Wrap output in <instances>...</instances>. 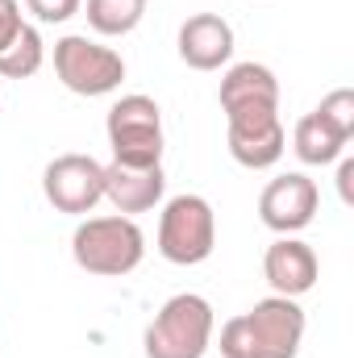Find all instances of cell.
I'll return each mask as SVG.
<instances>
[{
  "label": "cell",
  "mask_w": 354,
  "mask_h": 358,
  "mask_svg": "<svg viewBox=\"0 0 354 358\" xmlns=\"http://www.w3.org/2000/svg\"><path fill=\"white\" fill-rule=\"evenodd\" d=\"M221 108H242V104H279V80L263 63H234L217 92Z\"/></svg>",
  "instance_id": "cell-13"
},
{
  "label": "cell",
  "mask_w": 354,
  "mask_h": 358,
  "mask_svg": "<svg viewBox=\"0 0 354 358\" xmlns=\"http://www.w3.org/2000/svg\"><path fill=\"white\" fill-rule=\"evenodd\" d=\"M42 63H46V42L34 25H25L8 50H0V76L4 80H29L42 71Z\"/></svg>",
  "instance_id": "cell-16"
},
{
  "label": "cell",
  "mask_w": 354,
  "mask_h": 358,
  "mask_svg": "<svg viewBox=\"0 0 354 358\" xmlns=\"http://www.w3.org/2000/svg\"><path fill=\"white\" fill-rule=\"evenodd\" d=\"M317 204H321L317 183L309 176H300V171H288V176H275L263 187L259 217H263L267 229H275L279 238H288V234H300L304 225H313Z\"/></svg>",
  "instance_id": "cell-9"
},
{
  "label": "cell",
  "mask_w": 354,
  "mask_h": 358,
  "mask_svg": "<svg viewBox=\"0 0 354 358\" xmlns=\"http://www.w3.org/2000/svg\"><path fill=\"white\" fill-rule=\"evenodd\" d=\"M88 25L104 38H125L142 25L146 0H88Z\"/></svg>",
  "instance_id": "cell-15"
},
{
  "label": "cell",
  "mask_w": 354,
  "mask_h": 358,
  "mask_svg": "<svg viewBox=\"0 0 354 358\" xmlns=\"http://www.w3.org/2000/svg\"><path fill=\"white\" fill-rule=\"evenodd\" d=\"M351 179H354V159H342V167H338V192H342V200H346V204L354 200Z\"/></svg>",
  "instance_id": "cell-20"
},
{
  "label": "cell",
  "mask_w": 354,
  "mask_h": 358,
  "mask_svg": "<svg viewBox=\"0 0 354 358\" xmlns=\"http://www.w3.org/2000/svg\"><path fill=\"white\" fill-rule=\"evenodd\" d=\"M55 76L76 96H108L125 80V59L84 34H67L55 42Z\"/></svg>",
  "instance_id": "cell-6"
},
{
  "label": "cell",
  "mask_w": 354,
  "mask_h": 358,
  "mask_svg": "<svg viewBox=\"0 0 354 358\" xmlns=\"http://www.w3.org/2000/svg\"><path fill=\"white\" fill-rule=\"evenodd\" d=\"M71 255H76L80 271H88V275L121 279V275L138 271L142 255H146V238H142L134 217H121V213L88 217L71 234Z\"/></svg>",
  "instance_id": "cell-2"
},
{
  "label": "cell",
  "mask_w": 354,
  "mask_h": 358,
  "mask_svg": "<svg viewBox=\"0 0 354 358\" xmlns=\"http://www.w3.org/2000/svg\"><path fill=\"white\" fill-rule=\"evenodd\" d=\"M234 55V29L217 13H196L179 25V59L192 71H217Z\"/></svg>",
  "instance_id": "cell-11"
},
{
  "label": "cell",
  "mask_w": 354,
  "mask_h": 358,
  "mask_svg": "<svg viewBox=\"0 0 354 358\" xmlns=\"http://www.w3.org/2000/svg\"><path fill=\"white\" fill-rule=\"evenodd\" d=\"M304 342V308L288 296H267L250 313L221 325V358H296Z\"/></svg>",
  "instance_id": "cell-1"
},
{
  "label": "cell",
  "mask_w": 354,
  "mask_h": 358,
  "mask_svg": "<svg viewBox=\"0 0 354 358\" xmlns=\"http://www.w3.org/2000/svg\"><path fill=\"white\" fill-rule=\"evenodd\" d=\"M46 200L67 217H88L104 200V167L92 155H59L42 171Z\"/></svg>",
  "instance_id": "cell-8"
},
{
  "label": "cell",
  "mask_w": 354,
  "mask_h": 358,
  "mask_svg": "<svg viewBox=\"0 0 354 358\" xmlns=\"http://www.w3.org/2000/svg\"><path fill=\"white\" fill-rule=\"evenodd\" d=\"M263 275H267V283H271V292H275V296L296 300V296H304V292H313V287H317L321 263H317V255H313V246H309V242H300V238H292V234H288V238H275V242L267 246Z\"/></svg>",
  "instance_id": "cell-10"
},
{
  "label": "cell",
  "mask_w": 354,
  "mask_h": 358,
  "mask_svg": "<svg viewBox=\"0 0 354 358\" xmlns=\"http://www.w3.org/2000/svg\"><path fill=\"white\" fill-rule=\"evenodd\" d=\"M217 246V213L204 196L183 192L163 204L159 217V255L176 267H196Z\"/></svg>",
  "instance_id": "cell-4"
},
{
  "label": "cell",
  "mask_w": 354,
  "mask_h": 358,
  "mask_svg": "<svg viewBox=\"0 0 354 358\" xmlns=\"http://www.w3.org/2000/svg\"><path fill=\"white\" fill-rule=\"evenodd\" d=\"M213 304L196 292H179L155 313L142 334L146 358H204V350L213 346Z\"/></svg>",
  "instance_id": "cell-3"
},
{
  "label": "cell",
  "mask_w": 354,
  "mask_h": 358,
  "mask_svg": "<svg viewBox=\"0 0 354 358\" xmlns=\"http://www.w3.org/2000/svg\"><path fill=\"white\" fill-rule=\"evenodd\" d=\"M346 142H351V138H342L317 108H313L309 117H300V121H296V134H292V150H296V159L309 163V167L338 163L342 150H346Z\"/></svg>",
  "instance_id": "cell-14"
},
{
  "label": "cell",
  "mask_w": 354,
  "mask_h": 358,
  "mask_svg": "<svg viewBox=\"0 0 354 358\" xmlns=\"http://www.w3.org/2000/svg\"><path fill=\"white\" fill-rule=\"evenodd\" d=\"M317 113H321L342 138H354V92L351 88H334L321 104H317Z\"/></svg>",
  "instance_id": "cell-17"
},
{
  "label": "cell",
  "mask_w": 354,
  "mask_h": 358,
  "mask_svg": "<svg viewBox=\"0 0 354 358\" xmlns=\"http://www.w3.org/2000/svg\"><path fill=\"white\" fill-rule=\"evenodd\" d=\"M25 29L21 21V4L17 0H0V50H8L17 42V34Z\"/></svg>",
  "instance_id": "cell-19"
},
{
  "label": "cell",
  "mask_w": 354,
  "mask_h": 358,
  "mask_svg": "<svg viewBox=\"0 0 354 358\" xmlns=\"http://www.w3.org/2000/svg\"><path fill=\"white\" fill-rule=\"evenodd\" d=\"M167 192L163 163L159 167H125V163H108L104 167V200H113V208L121 217L134 213H150Z\"/></svg>",
  "instance_id": "cell-12"
},
{
  "label": "cell",
  "mask_w": 354,
  "mask_h": 358,
  "mask_svg": "<svg viewBox=\"0 0 354 358\" xmlns=\"http://www.w3.org/2000/svg\"><path fill=\"white\" fill-rule=\"evenodd\" d=\"M225 125H229V155H234V163H242L250 171L275 167L283 159V150H288L279 104H242V108H229Z\"/></svg>",
  "instance_id": "cell-7"
},
{
  "label": "cell",
  "mask_w": 354,
  "mask_h": 358,
  "mask_svg": "<svg viewBox=\"0 0 354 358\" xmlns=\"http://www.w3.org/2000/svg\"><path fill=\"white\" fill-rule=\"evenodd\" d=\"M104 134L113 146V163H125V167H159L163 163V113L150 96H142V92L121 96L108 108Z\"/></svg>",
  "instance_id": "cell-5"
},
{
  "label": "cell",
  "mask_w": 354,
  "mask_h": 358,
  "mask_svg": "<svg viewBox=\"0 0 354 358\" xmlns=\"http://www.w3.org/2000/svg\"><path fill=\"white\" fill-rule=\"evenodd\" d=\"M25 8L38 21H46V25H63V21H71L84 8V0H25Z\"/></svg>",
  "instance_id": "cell-18"
}]
</instances>
